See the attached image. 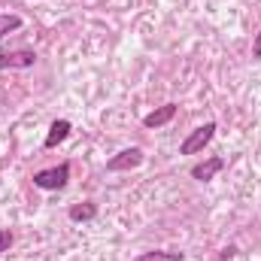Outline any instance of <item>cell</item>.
<instances>
[{
  "instance_id": "6da1fadb",
  "label": "cell",
  "mask_w": 261,
  "mask_h": 261,
  "mask_svg": "<svg viewBox=\"0 0 261 261\" xmlns=\"http://www.w3.org/2000/svg\"><path fill=\"white\" fill-rule=\"evenodd\" d=\"M31 182H34L37 189H43V192H61L67 182H70V164L61 161V164H55V167L37 170V173L31 176Z\"/></svg>"
},
{
  "instance_id": "7a4b0ae2",
  "label": "cell",
  "mask_w": 261,
  "mask_h": 261,
  "mask_svg": "<svg viewBox=\"0 0 261 261\" xmlns=\"http://www.w3.org/2000/svg\"><path fill=\"white\" fill-rule=\"evenodd\" d=\"M213 137H216V122H203L200 128H195L179 143V155H197V152H203V146H210Z\"/></svg>"
},
{
  "instance_id": "3957f363",
  "label": "cell",
  "mask_w": 261,
  "mask_h": 261,
  "mask_svg": "<svg viewBox=\"0 0 261 261\" xmlns=\"http://www.w3.org/2000/svg\"><path fill=\"white\" fill-rule=\"evenodd\" d=\"M143 161H146L143 149L130 146V149H122V152H116V155L107 161V170H113V173H122V170H134V167H140Z\"/></svg>"
},
{
  "instance_id": "277c9868",
  "label": "cell",
  "mask_w": 261,
  "mask_h": 261,
  "mask_svg": "<svg viewBox=\"0 0 261 261\" xmlns=\"http://www.w3.org/2000/svg\"><path fill=\"white\" fill-rule=\"evenodd\" d=\"M37 64V52L34 49H12V52H0V70H28Z\"/></svg>"
},
{
  "instance_id": "5b68a950",
  "label": "cell",
  "mask_w": 261,
  "mask_h": 261,
  "mask_svg": "<svg viewBox=\"0 0 261 261\" xmlns=\"http://www.w3.org/2000/svg\"><path fill=\"white\" fill-rule=\"evenodd\" d=\"M225 158H219V155H213V158H203V161H197L195 167H192V179L197 182H210V179H216L222 170H225Z\"/></svg>"
},
{
  "instance_id": "8992f818",
  "label": "cell",
  "mask_w": 261,
  "mask_h": 261,
  "mask_svg": "<svg viewBox=\"0 0 261 261\" xmlns=\"http://www.w3.org/2000/svg\"><path fill=\"white\" fill-rule=\"evenodd\" d=\"M176 110H179L176 103H164V107L146 113V116H143V125H146V128H164V125H170V122L176 119Z\"/></svg>"
},
{
  "instance_id": "52a82bcc",
  "label": "cell",
  "mask_w": 261,
  "mask_h": 261,
  "mask_svg": "<svg viewBox=\"0 0 261 261\" xmlns=\"http://www.w3.org/2000/svg\"><path fill=\"white\" fill-rule=\"evenodd\" d=\"M70 130H73V125L67 122V119H55L52 122V128H49V134H46V149H55L58 143H64L67 137H70Z\"/></svg>"
},
{
  "instance_id": "ba28073f",
  "label": "cell",
  "mask_w": 261,
  "mask_h": 261,
  "mask_svg": "<svg viewBox=\"0 0 261 261\" xmlns=\"http://www.w3.org/2000/svg\"><path fill=\"white\" fill-rule=\"evenodd\" d=\"M67 216H70L73 222H91V219L97 216V203H91V200H82V203H73Z\"/></svg>"
},
{
  "instance_id": "9c48e42d",
  "label": "cell",
  "mask_w": 261,
  "mask_h": 261,
  "mask_svg": "<svg viewBox=\"0 0 261 261\" xmlns=\"http://www.w3.org/2000/svg\"><path fill=\"white\" fill-rule=\"evenodd\" d=\"M134 261H182V252H164V249H152V252H140Z\"/></svg>"
},
{
  "instance_id": "30bf717a",
  "label": "cell",
  "mask_w": 261,
  "mask_h": 261,
  "mask_svg": "<svg viewBox=\"0 0 261 261\" xmlns=\"http://www.w3.org/2000/svg\"><path fill=\"white\" fill-rule=\"evenodd\" d=\"M24 21H21V15H12V12H0V40L6 37V34H12V31H18Z\"/></svg>"
},
{
  "instance_id": "8fae6325",
  "label": "cell",
  "mask_w": 261,
  "mask_h": 261,
  "mask_svg": "<svg viewBox=\"0 0 261 261\" xmlns=\"http://www.w3.org/2000/svg\"><path fill=\"white\" fill-rule=\"evenodd\" d=\"M12 243H15V234H12L9 228H3V231H0V252H9Z\"/></svg>"
},
{
  "instance_id": "7c38bea8",
  "label": "cell",
  "mask_w": 261,
  "mask_h": 261,
  "mask_svg": "<svg viewBox=\"0 0 261 261\" xmlns=\"http://www.w3.org/2000/svg\"><path fill=\"white\" fill-rule=\"evenodd\" d=\"M252 58H261V31L255 34V40H252Z\"/></svg>"
}]
</instances>
